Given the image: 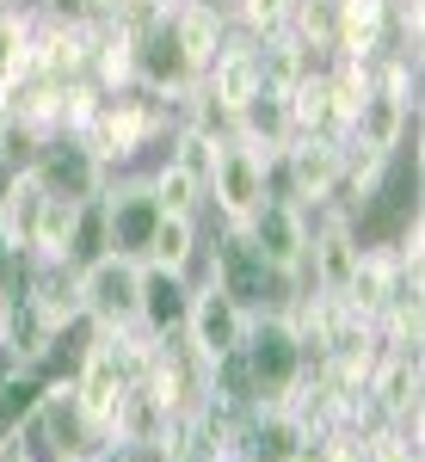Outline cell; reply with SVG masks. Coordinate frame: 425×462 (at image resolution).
<instances>
[{
	"label": "cell",
	"mask_w": 425,
	"mask_h": 462,
	"mask_svg": "<svg viewBox=\"0 0 425 462\" xmlns=\"http://www.w3.org/2000/svg\"><path fill=\"white\" fill-rule=\"evenodd\" d=\"M235 370H241V383H247L253 407H278L283 394H290V383L309 370V352H302V339L290 333L283 309L247 320V339H241V352H235Z\"/></svg>",
	"instance_id": "obj_1"
},
{
	"label": "cell",
	"mask_w": 425,
	"mask_h": 462,
	"mask_svg": "<svg viewBox=\"0 0 425 462\" xmlns=\"http://www.w3.org/2000/svg\"><path fill=\"white\" fill-rule=\"evenodd\" d=\"M204 278H216V284L228 290L247 315H272V309H283L296 290H290V278L283 272H272L259 253L247 247V235L241 228H222V241H216V253H210V272Z\"/></svg>",
	"instance_id": "obj_2"
},
{
	"label": "cell",
	"mask_w": 425,
	"mask_h": 462,
	"mask_svg": "<svg viewBox=\"0 0 425 462\" xmlns=\"http://www.w3.org/2000/svg\"><path fill=\"white\" fill-rule=\"evenodd\" d=\"M136 278H142V259L130 253H99L74 272L80 284V315L93 320L99 333H124L136 327Z\"/></svg>",
	"instance_id": "obj_3"
},
{
	"label": "cell",
	"mask_w": 425,
	"mask_h": 462,
	"mask_svg": "<svg viewBox=\"0 0 425 462\" xmlns=\"http://www.w3.org/2000/svg\"><path fill=\"white\" fill-rule=\"evenodd\" d=\"M204 198L222 210V228H241L259 210V198H265V154L247 148L241 136H222L216 161H210V179H204Z\"/></svg>",
	"instance_id": "obj_4"
},
{
	"label": "cell",
	"mask_w": 425,
	"mask_h": 462,
	"mask_svg": "<svg viewBox=\"0 0 425 462\" xmlns=\"http://www.w3.org/2000/svg\"><path fill=\"white\" fill-rule=\"evenodd\" d=\"M142 389L154 394L167 413H191L198 407V394L210 389V364L185 346V333H167V339H148V357H142Z\"/></svg>",
	"instance_id": "obj_5"
},
{
	"label": "cell",
	"mask_w": 425,
	"mask_h": 462,
	"mask_svg": "<svg viewBox=\"0 0 425 462\" xmlns=\"http://www.w3.org/2000/svg\"><path fill=\"white\" fill-rule=\"evenodd\" d=\"M278 161H283L296 210H315V204L339 198V179H346V143L339 136H290L278 148Z\"/></svg>",
	"instance_id": "obj_6"
},
{
	"label": "cell",
	"mask_w": 425,
	"mask_h": 462,
	"mask_svg": "<svg viewBox=\"0 0 425 462\" xmlns=\"http://www.w3.org/2000/svg\"><path fill=\"white\" fill-rule=\"evenodd\" d=\"M37 185L50 191V198H69V204H87V198H99L106 191L111 167L93 154V148L80 143V136H69V130H56V136H43L37 143V161H32Z\"/></svg>",
	"instance_id": "obj_7"
},
{
	"label": "cell",
	"mask_w": 425,
	"mask_h": 462,
	"mask_svg": "<svg viewBox=\"0 0 425 462\" xmlns=\"http://www.w3.org/2000/svg\"><path fill=\"white\" fill-rule=\"evenodd\" d=\"M247 247L290 278V290H302V253H309V210L296 204H278V198H259V210L241 222Z\"/></svg>",
	"instance_id": "obj_8"
},
{
	"label": "cell",
	"mask_w": 425,
	"mask_h": 462,
	"mask_svg": "<svg viewBox=\"0 0 425 462\" xmlns=\"http://www.w3.org/2000/svg\"><path fill=\"white\" fill-rule=\"evenodd\" d=\"M247 309L228 296V290L204 278V284L191 290V315H185V346L204 357V364H222V357L241 352V339H247Z\"/></svg>",
	"instance_id": "obj_9"
},
{
	"label": "cell",
	"mask_w": 425,
	"mask_h": 462,
	"mask_svg": "<svg viewBox=\"0 0 425 462\" xmlns=\"http://www.w3.org/2000/svg\"><path fill=\"white\" fill-rule=\"evenodd\" d=\"M99 210H106V253H130V259H142V253H148V235H154V222H161V198H154L148 173L106 179Z\"/></svg>",
	"instance_id": "obj_10"
},
{
	"label": "cell",
	"mask_w": 425,
	"mask_h": 462,
	"mask_svg": "<svg viewBox=\"0 0 425 462\" xmlns=\"http://www.w3.org/2000/svg\"><path fill=\"white\" fill-rule=\"evenodd\" d=\"M198 80H204V74H198V62H191L185 50H179V37H173V25H167V19H161L154 32L136 37V87L148 93V99L179 106Z\"/></svg>",
	"instance_id": "obj_11"
},
{
	"label": "cell",
	"mask_w": 425,
	"mask_h": 462,
	"mask_svg": "<svg viewBox=\"0 0 425 462\" xmlns=\"http://www.w3.org/2000/svg\"><path fill=\"white\" fill-rule=\"evenodd\" d=\"M191 278L185 272H167V265H148L142 259L136 278V327L148 339H167V333H185V315H191Z\"/></svg>",
	"instance_id": "obj_12"
},
{
	"label": "cell",
	"mask_w": 425,
	"mask_h": 462,
	"mask_svg": "<svg viewBox=\"0 0 425 462\" xmlns=\"http://www.w3.org/2000/svg\"><path fill=\"white\" fill-rule=\"evenodd\" d=\"M87 62H93V25L32 19V74H43V80H80Z\"/></svg>",
	"instance_id": "obj_13"
},
{
	"label": "cell",
	"mask_w": 425,
	"mask_h": 462,
	"mask_svg": "<svg viewBox=\"0 0 425 462\" xmlns=\"http://www.w3.org/2000/svg\"><path fill=\"white\" fill-rule=\"evenodd\" d=\"M407 124H413V106H407V99H394V93H383V87H370V93L357 99L352 124H346V148L394 154L401 136H407Z\"/></svg>",
	"instance_id": "obj_14"
},
{
	"label": "cell",
	"mask_w": 425,
	"mask_h": 462,
	"mask_svg": "<svg viewBox=\"0 0 425 462\" xmlns=\"http://www.w3.org/2000/svg\"><path fill=\"white\" fill-rule=\"evenodd\" d=\"M364 401H370L383 420H413V413H420V352L383 346L370 383H364Z\"/></svg>",
	"instance_id": "obj_15"
},
{
	"label": "cell",
	"mask_w": 425,
	"mask_h": 462,
	"mask_svg": "<svg viewBox=\"0 0 425 462\" xmlns=\"http://www.w3.org/2000/svg\"><path fill=\"white\" fill-rule=\"evenodd\" d=\"M283 106H290V130L296 136H339L346 143V111H339V93H333V74L327 69L302 74L283 93Z\"/></svg>",
	"instance_id": "obj_16"
},
{
	"label": "cell",
	"mask_w": 425,
	"mask_h": 462,
	"mask_svg": "<svg viewBox=\"0 0 425 462\" xmlns=\"http://www.w3.org/2000/svg\"><path fill=\"white\" fill-rule=\"evenodd\" d=\"M389 0H333V56H383Z\"/></svg>",
	"instance_id": "obj_17"
},
{
	"label": "cell",
	"mask_w": 425,
	"mask_h": 462,
	"mask_svg": "<svg viewBox=\"0 0 425 462\" xmlns=\"http://www.w3.org/2000/svg\"><path fill=\"white\" fill-rule=\"evenodd\" d=\"M302 444H309V431L296 426L283 407H253L235 462H296V457H302Z\"/></svg>",
	"instance_id": "obj_18"
},
{
	"label": "cell",
	"mask_w": 425,
	"mask_h": 462,
	"mask_svg": "<svg viewBox=\"0 0 425 462\" xmlns=\"http://www.w3.org/2000/svg\"><path fill=\"white\" fill-rule=\"evenodd\" d=\"M87 80L99 93H130L136 87V32H124L117 19L93 25V62H87Z\"/></svg>",
	"instance_id": "obj_19"
},
{
	"label": "cell",
	"mask_w": 425,
	"mask_h": 462,
	"mask_svg": "<svg viewBox=\"0 0 425 462\" xmlns=\"http://www.w3.org/2000/svg\"><path fill=\"white\" fill-rule=\"evenodd\" d=\"M167 25H173L179 50L198 62V74L216 62V50H222V37H228V13L216 6V0H185L179 13H167Z\"/></svg>",
	"instance_id": "obj_20"
},
{
	"label": "cell",
	"mask_w": 425,
	"mask_h": 462,
	"mask_svg": "<svg viewBox=\"0 0 425 462\" xmlns=\"http://www.w3.org/2000/svg\"><path fill=\"white\" fill-rule=\"evenodd\" d=\"M228 136H241L247 148H259V154H272V148H283L296 130H290V106H283V93H253L247 106L228 117Z\"/></svg>",
	"instance_id": "obj_21"
},
{
	"label": "cell",
	"mask_w": 425,
	"mask_h": 462,
	"mask_svg": "<svg viewBox=\"0 0 425 462\" xmlns=\"http://www.w3.org/2000/svg\"><path fill=\"white\" fill-rule=\"evenodd\" d=\"M43 198H50V191L37 185V173H6V185H0V228L13 235V247H19V253H32Z\"/></svg>",
	"instance_id": "obj_22"
},
{
	"label": "cell",
	"mask_w": 425,
	"mask_h": 462,
	"mask_svg": "<svg viewBox=\"0 0 425 462\" xmlns=\"http://www.w3.org/2000/svg\"><path fill=\"white\" fill-rule=\"evenodd\" d=\"M32 19L25 6H0V99L32 74Z\"/></svg>",
	"instance_id": "obj_23"
},
{
	"label": "cell",
	"mask_w": 425,
	"mask_h": 462,
	"mask_svg": "<svg viewBox=\"0 0 425 462\" xmlns=\"http://www.w3.org/2000/svg\"><path fill=\"white\" fill-rule=\"evenodd\" d=\"M142 259H148V265H167V272H191V259H198V216H167L161 210Z\"/></svg>",
	"instance_id": "obj_24"
},
{
	"label": "cell",
	"mask_w": 425,
	"mask_h": 462,
	"mask_svg": "<svg viewBox=\"0 0 425 462\" xmlns=\"http://www.w3.org/2000/svg\"><path fill=\"white\" fill-rule=\"evenodd\" d=\"M389 161H394V154L346 148V179H339V191H346V204H352V210H364V204H376V198H383V179H389Z\"/></svg>",
	"instance_id": "obj_25"
},
{
	"label": "cell",
	"mask_w": 425,
	"mask_h": 462,
	"mask_svg": "<svg viewBox=\"0 0 425 462\" xmlns=\"http://www.w3.org/2000/svg\"><path fill=\"white\" fill-rule=\"evenodd\" d=\"M74 222H80V204H69V198H43V216H37V235H32V259H69Z\"/></svg>",
	"instance_id": "obj_26"
},
{
	"label": "cell",
	"mask_w": 425,
	"mask_h": 462,
	"mask_svg": "<svg viewBox=\"0 0 425 462\" xmlns=\"http://www.w3.org/2000/svg\"><path fill=\"white\" fill-rule=\"evenodd\" d=\"M148 185H154V198H161L167 216H198V204H204V179H191L179 161H161L148 173Z\"/></svg>",
	"instance_id": "obj_27"
},
{
	"label": "cell",
	"mask_w": 425,
	"mask_h": 462,
	"mask_svg": "<svg viewBox=\"0 0 425 462\" xmlns=\"http://www.w3.org/2000/svg\"><path fill=\"white\" fill-rule=\"evenodd\" d=\"M290 6L296 0H228V19H235V32H247V37H278L290 25Z\"/></svg>",
	"instance_id": "obj_28"
},
{
	"label": "cell",
	"mask_w": 425,
	"mask_h": 462,
	"mask_svg": "<svg viewBox=\"0 0 425 462\" xmlns=\"http://www.w3.org/2000/svg\"><path fill=\"white\" fill-rule=\"evenodd\" d=\"M37 19H56V25H106L117 0H32Z\"/></svg>",
	"instance_id": "obj_29"
},
{
	"label": "cell",
	"mask_w": 425,
	"mask_h": 462,
	"mask_svg": "<svg viewBox=\"0 0 425 462\" xmlns=\"http://www.w3.org/2000/svg\"><path fill=\"white\" fill-rule=\"evenodd\" d=\"M25 259H32V253H19V247H13V235L0 228V290H19V278H25Z\"/></svg>",
	"instance_id": "obj_30"
},
{
	"label": "cell",
	"mask_w": 425,
	"mask_h": 462,
	"mask_svg": "<svg viewBox=\"0 0 425 462\" xmlns=\"http://www.w3.org/2000/svg\"><path fill=\"white\" fill-rule=\"evenodd\" d=\"M320 462H364V444H357V431H327V450H320Z\"/></svg>",
	"instance_id": "obj_31"
},
{
	"label": "cell",
	"mask_w": 425,
	"mask_h": 462,
	"mask_svg": "<svg viewBox=\"0 0 425 462\" xmlns=\"http://www.w3.org/2000/svg\"><path fill=\"white\" fill-rule=\"evenodd\" d=\"M0 462H37V450L25 444V431H13V438L0 444Z\"/></svg>",
	"instance_id": "obj_32"
},
{
	"label": "cell",
	"mask_w": 425,
	"mask_h": 462,
	"mask_svg": "<svg viewBox=\"0 0 425 462\" xmlns=\"http://www.w3.org/2000/svg\"><path fill=\"white\" fill-rule=\"evenodd\" d=\"M167 462H216L210 450H191V444H185V450H179V457H167Z\"/></svg>",
	"instance_id": "obj_33"
},
{
	"label": "cell",
	"mask_w": 425,
	"mask_h": 462,
	"mask_svg": "<svg viewBox=\"0 0 425 462\" xmlns=\"http://www.w3.org/2000/svg\"><path fill=\"white\" fill-rule=\"evenodd\" d=\"M74 462H124L117 450H87V457H74Z\"/></svg>",
	"instance_id": "obj_34"
},
{
	"label": "cell",
	"mask_w": 425,
	"mask_h": 462,
	"mask_svg": "<svg viewBox=\"0 0 425 462\" xmlns=\"http://www.w3.org/2000/svg\"><path fill=\"white\" fill-rule=\"evenodd\" d=\"M148 6H154V13L167 19V13H179V6H185V0H148Z\"/></svg>",
	"instance_id": "obj_35"
},
{
	"label": "cell",
	"mask_w": 425,
	"mask_h": 462,
	"mask_svg": "<svg viewBox=\"0 0 425 462\" xmlns=\"http://www.w3.org/2000/svg\"><path fill=\"white\" fill-rule=\"evenodd\" d=\"M0 6H19V0H0Z\"/></svg>",
	"instance_id": "obj_36"
}]
</instances>
